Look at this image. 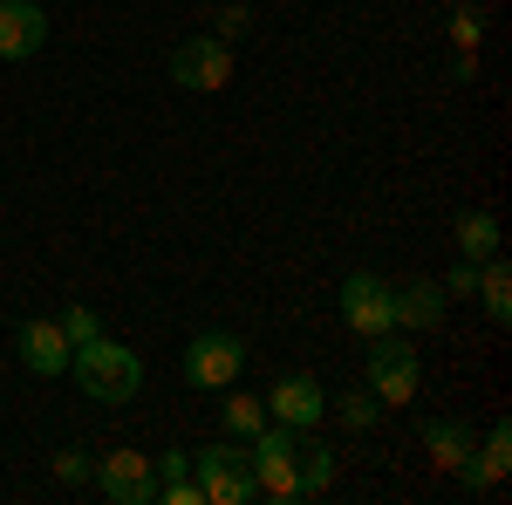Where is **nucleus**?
I'll list each match as a JSON object with an SVG mask.
<instances>
[{
  "mask_svg": "<svg viewBox=\"0 0 512 505\" xmlns=\"http://www.w3.org/2000/svg\"><path fill=\"white\" fill-rule=\"evenodd\" d=\"M171 82L192 89V96L226 89V82H233V48H226L219 35H185L178 48H171Z\"/></svg>",
  "mask_w": 512,
  "mask_h": 505,
  "instance_id": "423d86ee",
  "label": "nucleus"
},
{
  "mask_svg": "<svg viewBox=\"0 0 512 505\" xmlns=\"http://www.w3.org/2000/svg\"><path fill=\"white\" fill-rule=\"evenodd\" d=\"M424 451H431L444 471H458L465 458H472V430L451 424V417H431V424H424Z\"/></svg>",
  "mask_w": 512,
  "mask_h": 505,
  "instance_id": "dca6fc26",
  "label": "nucleus"
},
{
  "mask_svg": "<svg viewBox=\"0 0 512 505\" xmlns=\"http://www.w3.org/2000/svg\"><path fill=\"white\" fill-rule=\"evenodd\" d=\"M444 294H451V301H458V294L472 301V294H478V260H458V267L444 273Z\"/></svg>",
  "mask_w": 512,
  "mask_h": 505,
  "instance_id": "b1692460",
  "label": "nucleus"
},
{
  "mask_svg": "<svg viewBox=\"0 0 512 505\" xmlns=\"http://www.w3.org/2000/svg\"><path fill=\"white\" fill-rule=\"evenodd\" d=\"M417 383H424V362H417V342L410 335H369V389L376 403H417Z\"/></svg>",
  "mask_w": 512,
  "mask_h": 505,
  "instance_id": "20e7f679",
  "label": "nucleus"
},
{
  "mask_svg": "<svg viewBox=\"0 0 512 505\" xmlns=\"http://www.w3.org/2000/svg\"><path fill=\"white\" fill-rule=\"evenodd\" d=\"M451 308V294H444V280H410V287H396V328H410V335H424L437 328Z\"/></svg>",
  "mask_w": 512,
  "mask_h": 505,
  "instance_id": "ddd939ff",
  "label": "nucleus"
},
{
  "mask_svg": "<svg viewBox=\"0 0 512 505\" xmlns=\"http://www.w3.org/2000/svg\"><path fill=\"white\" fill-rule=\"evenodd\" d=\"M69 376L82 383L89 403H130V396L144 389V362H137V349L96 335V342H82V349L69 355Z\"/></svg>",
  "mask_w": 512,
  "mask_h": 505,
  "instance_id": "f257e3e1",
  "label": "nucleus"
},
{
  "mask_svg": "<svg viewBox=\"0 0 512 505\" xmlns=\"http://www.w3.org/2000/svg\"><path fill=\"white\" fill-rule=\"evenodd\" d=\"M41 48H48L41 0H0V62H35Z\"/></svg>",
  "mask_w": 512,
  "mask_h": 505,
  "instance_id": "9d476101",
  "label": "nucleus"
},
{
  "mask_svg": "<svg viewBox=\"0 0 512 505\" xmlns=\"http://www.w3.org/2000/svg\"><path fill=\"white\" fill-rule=\"evenodd\" d=\"M158 505H205V492H198V478L185 471V478H164L158 485Z\"/></svg>",
  "mask_w": 512,
  "mask_h": 505,
  "instance_id": "4be33fe9",
  "label": "nucleus"
},
{
  "mask_svg": "<svg viewBox=\"0 0 512 505\" xmlns=\"http://www.w3.org/2000/svg\"><path fill=\"white\" fill-rule=\"evenodd\" d=\"M335 417L362 437V430H376L383 424V403H376V389H349V396H335Z\"/></svg>",
  "mask_w": 512,
  "mask_h": 505,
  "instance_id": "6ab92c4d",
  "label": "nucleus"
},
{
  "mask_svg": "<svg viewBox=\"0 0 512 505\" xmlns=\"http://www.w3.org/2000/svg\"><path fill=\"white\" fill-rule=\"evenodd\" d=\"M239 369H246V342H239L233 328L192 335V349H185V383L192 389H233Z\"/></svg>",
  "mask_w": 512,
  "mask_h": 505,
  "instance_id": "39448f33",
  "label": "nucleus"
},
{
  "mask_svg": "<svg viewBox=\"0 0 512 505\" xmlns=\"http://www.w3.org/2000/svg\"><path fill=\"white\" fill-rule=\"evenodd\" d=\"M478 308H485V321H499V328L512 321V273H506L499 253H492V260H478Z\"/></svg>",
  "mask_w": 512,
  "mask_h": 505,
  "instance_id": "2eb2a0df",
  "label": "nucleus"
},
{
  "mask_svg": "<svg viewBox=\"0 0 512 505\" xmlns=\"http://www.w3.org/2000/svg\"><path fill=\"white\" fill-rule=\"evenodd\" d=\"M192 478H198V492H205V505H253V458H246V437L198 444Z\"/></svg>",
  "mask_w": 512,
  "mask_h": 505,
  "instance_id": "7ed1b4c3",
  "label": "nucleus"
},
{
  "mask_svg": "<svg viewBox=\"0 0 512 505\" xmlns=\"http://www.w3.org/2000/svg\"><path fill=\"white\" fill-rule=\"evenodd\" d=\"M151 465H158V485L164 478H185V471H192V451H158Z\"/></svg>",
  "mask_w": 512,
  "mask_h": 505,
  "instance_id": "a878e982",
  "label": "nucleus"
},
{
  "mask_svg": "<svg viewBox=\"0 0 512 505\" xmlns=\"http://www.w3.org/2000/svg\"><path fill=\"white\" fill-rule=\"evenodd\" d=\"M506 471H512V424L499 417V424L485 430V444H478V451H472V458H465L458 471H451V478H458L465 492H492Z\"/></svg>",
  "mask_w": 512,
  "mask_h": 505,
  "instance_id": "f8f14e48",
  "label": "nucleus"
},
{
  "mask_svg": "<svg viewBox=\"0 0 512 505\" xmlns=\"http://www.w3.org/2000/svg\"><path fill=\"white\" fill-rule=\"evenodd\" d=\"M458 253L465 260H492L499 253V219L492 212H458Z\"/></svg>",
  "mask_w": 512,
  "mask_h": 505,
  "instance_id": "f3484780",
  "label": "nucleus"
},
{
  "mask_svg": "<svg viewBox=\"0 0 512 505\" xmlns=\"http://www.w3.org/2000/svg\"><path fill=\"white\" fill-rule=\"evenodd\" d=\"M267 417L274 424H287V430H315L321 417H328V389L315 383V376H280L274 389H267Z\"/></svg>",
  "mask_w": 512,
  "mask_h": 505,
  "instance_id": "1a4fd4ad",
  "label": "nucleus"
},
{
  "mask_svg": "<svg viewBox=\"0 0 512 505\" xmlns=\"http://www.w3.org/2000/svg\"><path fill=\"white\" fill-rule=\"evenodd\" d=\"M335 465H342L335 444H321L315 430H294V471H301V492H308V499H321V492L335 485Z\"/></svg>",
  "mask_w": 512,
  "mask_h": 505,
  "instance_id": "4468645a",
  "label": "nucleus"
},
{
  "mask_svg": "<svg viewBox=\"0 0 512 505\" xmlns=\"http://www.w3.org/2000/svg\"><path fill=\"white\" fill-rule=\"evenodd\" d=\"M89 451H55V478H62V485H89Z\"/></svg>",
  "mask_w": 512,
  "mask_h": 505,
  "instance_id": "5701e85b",
  "label": "nucleus"
},
{
  "mask_svg": "<svg viewBox=\"0 0 512 505\" xmlns=\"http://www.w3.org/2000/svg\"><path fill=\"white\" fill-rule=\"evenodd\" d=\"M14 349H21V369H28V376H41V383H48V376H69V335H62V321H21V335H14Z\"/></svg>",
  "mask_w": 512,
  "mask_h": 505,
  "instance_id": "9b49d317",
  "label": "nucleus"
},
{
  "mask_svg": "<svg viewBox=\"0 0 512 505\" xmlns=\"http://www.w3.org/2000/svg\"><path fill=\"white\" fill-rule=\"evenodd\" d=\"M89 478L110 505H158V465L144 451H110V458H96Z\"/></svg>",
  "mask_w": 512,
  "mask_h": 505,
  "instance_id": "6e6552de",
  "label": "nucleus"
},
{
  "mask_svg": "<svg viewBox=\"0 0 512 505\" xmlns=\"http://www.w3.org/2000/svg\"><path fill=\"white\" fill-rule=\"evenodd\" d=\"M246 28H253V14H246V7L233 0V7H219V28H212V35H219V41H233V35H246Z\"/></svg>",
  "mask_w": 512,
  "mask_h": 505,
  "instance_id": "393cba45",
  "label": "nucleus"
},
{
  "mask_svg": "<svg viewBox=\"0 0 512 505\" xmlns=\"http://www.w3.org/2000/svg\"><path fill=\"white\" fill-rule=\"evenodd\" d=\"M451 41H458L465 55H478V41H485V14H478V7H451Z\"/></svg>",
  "mask_w": 512,
  "mask_h": 505,
  "instance_id": "aec40b11",
  "label": "nucleus"
},
{
  "mask_svg": "<svg viewBox=\"0 0 512 505\" xmlns=\"http://www.w3.org/2000/svg\"><path fill=\"white\" fill-rule=\"evenodd\" d=\"M226 437H253V430H267L274 417H267V396H226Z\"/></svg>",
  "mask_w": 512,
  "mask_h": 505,
  "instance_id": "a211bd4d",
  "label": "nucleus"
},
{
  "mask_svg": "<svg viewBox=\"0 0 512 505\" xmlns=\"http://www.w3.org/2000/svg\"><path fill=\"white\" fill-rule=\"evenodd\" d=\"M246 458H253V499H274V505H301V471H294V430L267 424L246 437Z\"/></svg>",
  "mask_w": 512,
  "mask_h": 505,
  "instance_id": "f03ea898",
  "label": "nucleus"
},
{
  "mask_svg": "<svg viewBox=\"0 0 512 505\" xmlns=\"http://www.w3.org/2000/svg\"><path fill=\"white\" fill-rule=\"evenodd\" d=\"M342 321H349L362 342L369 335H390L396 328V287L383 273H349L342 280Z\"/></svg>",
  "mask_w": 512,
  "mask_h": 505,
  "instance_id": "0eeeda50",
  "label": "nucleus"
},
{
  "mask_svg": "<svg viewBox=\"0 0 512 505\" xmlns=\"http://www.w3.org/2000/svg\"><path fill=\"white\" fill-rule=\"evenodd\" d=\"M62 335H69V349H82V342H96L103 335V321H96V308H62Z\"/></svg>",
  "mask_w": 512,
  "mask_h": 505,
  "instance_id": "412c9836",
  "label": "nucleus"
}]
</instances>
